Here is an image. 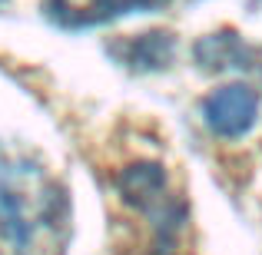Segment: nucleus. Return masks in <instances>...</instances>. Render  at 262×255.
<instances>
[{
    "label": "nucleus",
    "mask_w": 262,
    "mask_h": 255,
    "mask_svg": "<svg viewBox=\"0 0 262 255\" xmlns=\"http://www.w3.org/2000/svg\"><path fill=\"white\" fill-rule=\"evenodd\" d=\"M57 222V192L37 169L0 163V232L13 242H33V236Z\"/></svg>",
    "instance_id": "nucleus-1"
},
{
    "label": "nucleus",
    "mask_w": 262,
    "mask_h": 255,
    "mask_svg": "<svg viewBox=\"0 0 262 255\" xmlns=\"http://www.w3.org/2000/svg\"><path fill=\"white\" fill-rule=\"evenodd\" d=\"M203 120L223 140H239L259 123V93L246 83H226L203 100Z\"/></svg>",
    "instance_id": "nucleus-2"
},
{
    "label": "nucleus",
    "mask_w": 262,
    "mask_h": 255,
    "mask_svg": "<svg viewBox=\"0 0 262 255\" xmlns=\"http://www.w3.org/2000/svg\"><path fill=\"white\" fill-rule=\"evenodd\" d=\"M169 0H43V13L60 30H86L126 13H149L163 10Z\"/></svg>",
    "instance_id": "nucleus-3"
},
{
    "label": "nucleus",
    "mask_w": 262,
    "mask_h": 255,
    "mask_svg": "<svg viewBox=\"0 0 262 255\" xmlns=\"http://www.w3.org/2000/svg\"><path fill=\"white\" fill-rule=\"evenodd\" d=\"M120 192L129 205H136V209L160 219V209L166 205V176L153 163H136V166L123 169Z\"/></svg>",
    "instance_id": "nucleus-4"
}]
</instances>
